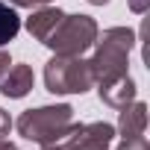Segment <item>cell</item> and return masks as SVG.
<instances>
[{
	"instance_id": "6da1fadb",
	"label": "cell",
	"mask_w": 150,
	"mask_h": 150,
	"mask_svg": "<svg viewBox=\"0 0 150 150\" xmlns=\"http://www.w3.org/2000/svg\"><path fill=\"white\" fill-rule=\"evenodd\" d=\"M91 47H94V56L88 59V68H91V77L97 86V83H106V80L127 74L129 50L135 47V33L129 27H109V30H103V35L97 33V41Z\"/></svg>"
},
{
	"instance_id": "7a4b0ae2",
	"label": "cell",
	"mask_w": 150,
	"mask_h": 150,
	"mask_svg": "<svg viewBox=\"0 0 150 150\" xmlns=\"http://www.w3.org/2000/svg\"><path fill=\"white\" fill-rule=\"evenodd\" d=\"M71 124H74V109L68 103H56V106H38V109L21 112V118L15 121V129L27 141L53 144L62 135H68Z\"/></svg>"
},
{
	"instance_id": "3957f363",
	"label": "cell",
	"mask_w": 150,
	"mask_h": 150,
	"mask_svg": "<svg viewBox=\"0 0 150 150\" xmlns=\"http://www.w3.org/2000/svg\"><path fill=\"white\" fill-rule=\"evenodd\" d=\"M44 86L50 94H86L94 86L88 59L53 53V59L44 65Z\"/></svg>"
},
{
	"instance_id": "277c9868",
	"label": "cell",
	"mask_w": 150,
	"mask_h": 150,
	"mask_svg": "<svg viewBox=\"0 0 150 150\" xmlns=\"http://www.w3.org/2000/svg\"><path fill=\"white\" fill-rule=\"evenodd\" d=\"M97 21L91 15H62L44 47H50L56 56H83L94 41H97Z\"/></svg>"
},
{
	"instance_id": "5b68a950",
	"label": "cell",
	"mask_w": 150,
	"mask_h": 150,
	"mask_svg": "<svg viewBox=\"0 0 150 150\" xmlns=\"http://www.w3.org/2000/svg\"><path fill=\"white\" fill-rule=\"evenodd\" d=\"M35 86V74L30 65H12L3 77H0V94L9 97V100H21L33 91Z\"/></svg>"
},
{
	"instance_id": "8992f818",
	"label": "cell",
	"mask_w": 150,
	"mask_h": 150,
	"mask_svg": "<svg viewBox=\"0 0 150 150\" xmlns=\"http://www.w3.org/2000/svg\"><path fill=\"white\" fill-rule=\"evenodd\" d=\"M97 94L106 106L112 109H124L127 103L135 100V83L129 74H124V77H115V80H106V83H97Z\"/></svg>"
},
{
	"instance_id": "52a82bcc",
	"label": "cell",
	"mask_w": 150,
	"mask_h": 150,
	"mask_svg": "<svg viewBox=\"0 0 150 150\" xmlns=\"http://www.w3.org/2000/svg\"><path fill=\"white\" fill-rule=\"evenodd\" d=\"M62 15H65V12H62V9H56V6H35V12L27 18V24H24V27H27V33H30L35 41H41V44H44V41L50 38V33L56 30V24L62 21Z\"/></svg>"
},
{
	"instance_id": "ba28073f",
	"label": "cell",
	"mask_w": 150,
	"mask_h": 150,
	"mask_svg": "<svg viewBox=\"0 0 150 150\" xmlns=\"http://www.w3.org/2000/svg\"><path fill=\"white\" fill-rule=\"evenodd\" d=\"M118 112H121V118H118L115 132H121V138L124 135H144V129H147V106L141 100H132Z\"/></svg>"
},
{
	"instance_id": "9c48e42d",
	"label": "cell",
	"mask_w": 150,
	"mask_h": 150,
	"mask_svg": "<svg viewBox=\"0 0 150 150\" xmlns=\"http://www.w3.org/2000/svg\"><path fill=\"white\" fill-rule=\"evenodd\" d=\"M18 33H21V15L15 12V6L0 0V47H6L9 41H15Z\"/></svg>"
},
{
	"instance_id": "30bf717a",
	"label": "cell",
	"mask_w": 150,
	"mask_h": 150,
	"mask_svg": "<svg viewBox=\"0 0 150 150\" xmlns=\"http://www.w3.org/2000/svg\"><path fill=\"white\" fill-rule=\"evenodd\" d=\"M115 150H150V147H147V138L144 135H124Z\"/></svg>"
},
{
	"instance_id": "8fae6325",
	"label": "cell",
	"mask_w": 150,
	"mask_h": 150,
	"mask_svg": "<svg viewBox=\"0 0 150 150\" xmlns=\"http://www.w3.org/2000/svg\"><path fill=\"white\" fill-rule=\"evenodd\" d=\"M12 6H24V9H35V6H50L53 0H9Z\"/></svg>"
},
{
	"instance_id": "7c38bea8",
	"label": "cell",
	"mask_w": 150,
	"mask_h": 150,
	"mask_svg": "<svg viewBox=\"0 0 150 150\" xmlns=\"http://www.w3.org/2000/svg\"><path fill=\"white\" fill-rule=\"evenodd\" d=\"M9 129H12V118H9V112L0 109V141L9 135Z\"/></svg>"
},
{
	"instance_id": "4fadbf2b",
	"label": "cell",
	"mask_w": 150,
	"mask_h": 150,
	"mask_svg": "<svg viewBox=\"0 0 150 150\" xmlns=\"http://www.w3.org/2000/svg\"><path fill=\"white\" fill-rule=\"evenodd\" d=\"M127 6H129L135 15H144V12L150 9V0H127Z\"/></svg>"
},
{
	"instance_id": "5bb4252c",
	"label": "cell",
	"mask_w": 150,
	"mask_h": 150,
	"mask_svg": "<svg viewBox=\"0 0 150 150\" xmlns=\"http://www.w3.org/2000/svg\"><path fill=\"white\" fill-rule=\"evenodd\" d=\"M9 68H12V59H9V53H6L3 47H0V77H3Z\"/></svg>"
},
{
	"instance_id": "9a60e30c",
	"label": "cell",
	"mask_w": 150,
	"mask_h": 150,
	"mask_svg": "<svg viewBox=\"0 0 150 150\" xmlns=\"http://www.w3.org/2000/svg\"><path fill=\"white\" fill-rule=\"evenodd\" d=\"M41 150H71V147L65 144V138H59V141H53V144H41Z\"/></svg>"
},
{
	"instance_id": "2e32d148",
	"label": "cell",
	"mask_w": 150,
	"mask_h": 150,
	"mask_svg": "<svg viewBox=\"0 0 150 150\" xmlns=\"http://www.w3.org/2000/svg\"><path fill=\"white\" fill-rule=\"evenodd\" d=\"M91 6H103V3H109V0H88Z\"/></svg>"
},
{
	"instance_id": "e0dca14e",
	"label": "cell",
	"mask_w": 150,
	"mask_h": 150,
	"mask_svg": "<svg viewBox=\"0 0 150 150\" xmlns=\"http://www.w3.org/2000/svg\"><path fill=\"white\" fill-rule=\"evenodd\" d=\"M9 147H12V144H9L6 138H3V141H0V150H9Z\"/></svg>"
},
{
	"instance_id": "ac0fdd59",
	"label": "cell",
	"mask_w": 150,
	"mask_h": 150,
	"mask_svg": "<svg viewBox=\"0 0 150 150\" xmlns=\"http://www.w3.org/2000/svg\"><path fill=\"white\" fill-rule=\"evenodd\" d=\"M9 150H18V147H15V144H12V147H9Z\"/></svg>"
}]
</instances>
